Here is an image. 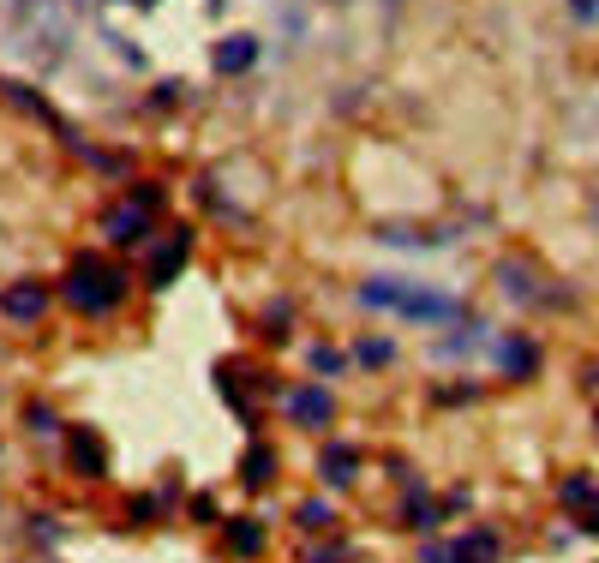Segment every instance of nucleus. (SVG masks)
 Wrapping results in <instances>:
<instances>
[{"mask_svg": "<svg viewBox=\"0 0 599 563\" xmlns=\"http://www.w3.org/2000/svg\"><path fill=\"white\" fill-rule=\"evenodd\" d=\"M288 420L294 426H306V432H324L330 420H336V402H330V390L324 384H306V390H288Z\"/></svg>", "mask_w": 599, "mask_h": 563, "instance_id": "3", "label": "nucleus"}, {"mask_svg": "<svg viewBox=\"0 0 599 563\" xmlns=\"http://www.w3.org/2000/svg\"><path fill=\"white\" fill-rule=\"evenodd\" d=\"M402 522H408V528L420 534V528H432V522H438V510H432L426 498H408V504H402Z\"/></svg>", "mask_w": 599, "mask_h": 563, "instance_id": "17", "label": "nucleus"}, {"mask_svg": "<svg viewBox=\"0 0 599 563\" xmlns=\"http://www.w3.org/2000/svg\"><path fill=\"white\" fill-rule=\"evenodd\" d=\"M324 480L330 486H354V474H360V450L354 444H324Z\"/></svg>", "mask_w": 599, "mask_h": 563, "instance_id": "5", "label": "nucleus"}, {"mask_svg": "<svg viewBox=\"0 0 599 563\" xmlns=\"http://www.w3.org/2000/svg\"><path fill=\"white\" fill-rule=\"evenodd\" d=\"M498 282H504V294H510V300H534V288H528V282H534V276H528V264H498Z\"/></svg>", "mask_w": 599, "mask_h": 563, "instance_id": "13", "label": "nucleus"}, {"mask_svg": "<svg viewBox=\"0 0 599 563\" xmlns=\"http://www.w3.org/2000/svg\"><path fill=\"white\" fill-rule=\"evenodd\" d=\"M354 354H360L366 366H390V342H360Z\"/></svg>", "mask_w": 599, "mask_h": 563, "instance_id": "18", "label": "nucleus"}, {"mask_svg": "<svg viewBox=\"0 0 599 563\" xmlns=\"http://www.w3.org/2000/svg\"><path fill=\"white\" fill-rule=\"evenodd\" d=\"M420 558L426 563H462L456 558V546H420Z\"/></svg>", "mask_w": 599, "mask_h": 563, "instance_id": "21", "label": "nucleus"}, {"mask_svg": "<svg viewBox=\"0 0 599 563\" xmlns=\"http://www.w3.org/2000/svg\"><path fill=\"white\" fill-rule=\"evenodd\" d=\"M42 306H48V294H42L36 282H18V288L6 294V312H12L18 324H30V318H42Z\"/></svg>", "mask_w": 599, "mask_h": 563, "instance_id": "10", "label": "nucleus"}, {"mask_svg": "<svg viewBox=\"0 0 599 563\" xmlns=\"http://www.w3.org/2000/svg\"><path fill=\"white\" fill-rule=\"evenodd\" d=\"M294 522H300V528H306V534H324V528H330V522H336V510H330V504H318V498H312V504H300V510H294Z\"/></svg>", "mask_w": 599, "mask_h": 563, "instance_id": "14", "label": "nucleus"}, {"mask_svg": "<svg viewBox=\"0 0 599 563\" xmlns=\"http://www.w3.org/2000/svg\"><path fill=\"white\" fill-rule=\"evenodd\" d=\"M498 366H504V372H516V378H534L540 354H534V342H522V336H504V342H498Z\"/></svg>", "mask_w": 599, "mask_h": 563, "instance_id": "8", "label": "nucleus"}, {"mask_svg": "<svg viewBox=\"0 0 599 563\" xmlns=\"http://www.w3.org/2000/svg\"><path fill=\"white\" fill-rule=\"evenodd\" d=\"M558 498L570 504V510H594V498H599V486L588 480V474H570L564 486H558Z\"/></svg>", "mask_w": 599, "mask_h": 563, "instance_id": "11", "label": "nucleus"}, {"mask_svg": "<svg viewBox=\"0 0 599 563\" xmlns=\"http://www.w3.org/2000/svg\"><path fill=\"white\" fill-rule=\"evenodd\" d=\"M156 204H162V192L144 186V192H138V210H114V216H108V240H114V246H138L144 228H150V210H156Z\"/></svg>", "mask_w": 599, "mask_h": 563, "instance_id": "4", "label": "nucleus"}, {"mask_svg": "<svg viewBox=\"0 0 599 563\" xmlns=\"http://www.w3.org/2000/svg\"><path fill=\"white\" fill-rule=\"evenodd\" d=\"M270 480H276V450H270V444H252L246 462H240V486H246V492H264Z\"/></svg>", "mask_w": 599, "mask_h": 563, "instance_id": "6", "label": "nucleus"}, {"mask_svg": "<svg viewBox=\"0 0 599 563\" xmlns=\"http://www.w3.org/2000/svg\"><path fill=\"white\" fill-rule=\"evenodd\" d=\"M498 552H504V540H498L492 528H468V534L456 540V558L462 563H498Z\"/></svg>", "mask_w": 599, "mask_h": 563, "instance_id": "7", "label": "nucleus"}, {"mask_svg": "<svg viewBox=\"0 0 599 563\" xmlns=\"http://www.w3.org/2000/svg\"><path fill=\"white\" fill-rule=\"evenodd\" d=\"M360 300L378 306V312H396V318H408V324H456V318H462V300H456V294L414 288V282H390V276H372V282L360 288Z\"/></svg>", "mask_w": 599, "mask_h": 563, "instance_id": "1", "label": "nucleus"}, {"mask_svg": "<svg viewBox=\"0 0 599 563\" xmlns=\"http://www.w3.org/2000/svg\"><path fill=\"white\" fill-rule=\"evenodd\" d=\"M258 60V42L252 36H228L222 48H216V72H246Z\"/></svg>", "mask_w": 599, "mask_h": 563, "instance_id": "9", "label": "nucleus"}, {"mask_svg": "<svg viewBox=\"0 0 599 563\" xmlns=\"http://www.w3.org/2000/svg\"><path fill=\"white\" fill-rule=\"evenodd\" d=\"M24 420H30V432H42V438H48V432H54V414H48V408H30V414H24Z\"/></svg>", "mask_w": 599, "mask_h": 563, "instance_id": "20", "label": "nucleus"}, {"mask_svg": "<svg viewBox=\"0 0 599 563\" xmlns=\"http://www.w3.org/2000/svg\"><path fill=\"white\" fill-rule=\"evenodd\" d=\"M588 534H599V516H594V522H588Z\"/></svg>", "mask_w": 599, "mask_h": 563, "instance_id": "22", "label": "nucleus"}, {"mask_svg": "<svg viewBox=\"0 0 599 563\" xmlns=\"http://www.w3.org/2000/svg\"><path fill=\"white\" fill-rule=\"evenodd\" d=\"M180 258H186V234H180V240H168V246H162V252H156V270H150V282H168V276H174V264H180Z\"/></svg>", "mask_w": 599, "mask_h": 563, "instance_id": "15", "label": "nucleus"}, {"mask_svg": "<svg viewBox=\"0 0 599 563\" xmlns=\"http://www.w3.org/2000/svg\"><path fill=\"white\" fill-rule=\"evenodd\" d=\"M72 462H78V468H90V474H102V468H108V456H102V444H96V438H72Z\"/></svg>", "mask_w": 599, "mask_h": 563, "instance_id": "16", "label": "nucleus"}, {"mask_svg": "<svg viewBox=\"0 0 599 563\" xmlns=\"http://www.w3.org/2000/svg\"><path fill=\"white\" fill-rule=\"evenodd\" d=\"M120 300H126V276H120L114 264H102V258L72 264V276H66V306H78V312L102 318V312H114Z\"/></svg>", "mask_w": 599, "mask_h": 563, "instance_id": "2", "label": "nucleus"}, {"mask_svg": "<svg viewBox=\"0 0 599 563\" xmlns=\"http://www.w3.org/2000/svg\"><path fill=\"white\" fill-rule=\"evenodd\" d=\"M570 18L576 24H599V0H570Z\"/></svg>", "mask_w": 599, "mask_h": 563, "instance_id": "19", "label": "nucleus"}, {"mask_svg": "<svg viewBox=\"0 0 599 563\" xmlns=\"http://www.w3.org/2000/svg\"><path fill=\"white\" fill-rule=\"evenodd\" d=\"M228 546H234L240 558H258V552H264V534H258V522H228Z\"/></svg>", "mask_w": 599, "mask_h": 563, "instance_id": "12", "label": "nucleus"}]
</instances>
